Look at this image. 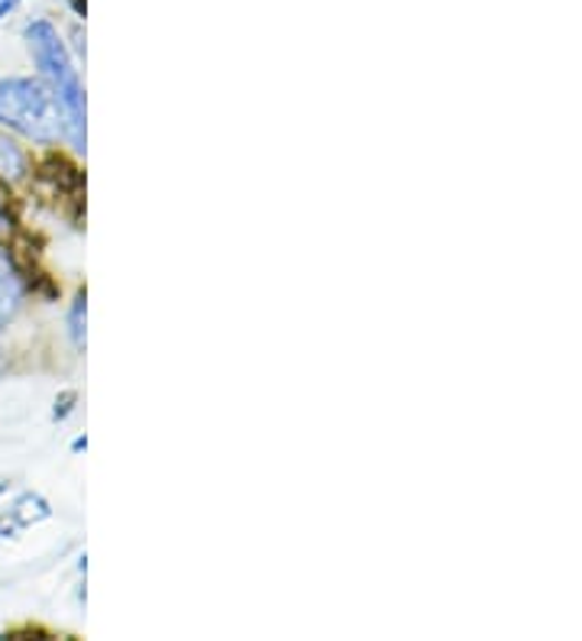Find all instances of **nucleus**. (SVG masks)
<instances>
[{"mask_svg":"<svg viewBox=\"0 0 582 641\" xmlns=\"http://www.w3.org/2000/svg\"><path fill=\"white\" fill-rule=\"evenodd\" d=\"M20 3H23V0H0V20H3V17H10Z\"/></svg>","mask_w":582,"mask_h":641,"instance_id":"obj_8","label":"nucleus"},{"mask_svg":"<svg viewBox=\"0 0 582 641\" xmlns=\"http://www.w3.org/2000/svg\"><path fill=\"white\" fill-rule=\"evenodd\" d=\"M26 46L30 55L36 62V68L43 72V82L53 88L55 101L62 107V117H65V133L68 140L75 143V150H85V127H88V105H85V85H81V75L68 55L65 40L58 36L50 20H33L26 26Z\"/></svg>","mask_w":582,"mask_h":641,"instance_id":"obj_1","label":"nucleus"},{"mask_svg":"<svg viewBox=\"0 0 582 641\" xmlns=\"http://www.w3.org/2000/svg\"><path fill=\"white\" fill-rule=\"evenodd\" d=\"M20 305H23V279L13 260L7 257V250L0 247V330L17 318Z\"/></svg>","mask_w":582,"mask_h":641,"instance_id":"obj_3","label":"nucleus"},{"mask_svg":"<svg viewBox=\"0 0 582 641\" xmlns=\"http://www.w3.org/2000/svg\"><path fill=\"white\" fill-rule=\"evenodd\" d=\"M72 450H75V454H81V450H88V437H75V444H72Z\"/></svg>","mask_w":582,"mask_h":641,"instance_id":"obj_9","label":"nucleus"},{"mask_svg":"<svg viewBox=\"0 0 582 641\" xmlns=\"http://www.w3.org/2000/svg\"><path fill=\"white\" fill-rule=\"evenodd\" d=\"M0 127L40 146H53L65 133V117L53 88L43 78L13 75V78H0Z\"/></svg>","mask_w":582,"mask_h":641,"instance_id":"obj_2","label":"nucleus"},{"mask_svg":"<svg viewBox=\"0 0 582 641\" xmlns=\"http://www.w3.org/2000/svg\"><path fill=\"white\" fill-rule=\"evenodd\" d=\"M75 402H78V392H75V389L62 392V395L55 399V409H53L55 422H65V419H68V415L75 412Z\"/></svg>","mask_w":582,"mask_h":641,"instance_id":"obj_7","label":"nucleus"},{"mask_svg":"<svg viewBox=\"0 0 582 641\" xmlns=\"http://www.w3.org/2000/svg\"><path fill=\"white\" fill-rule=\"evenodd\" d=\"M0 227H7V211H3V205H0Z\"/></svg>","mask_w":582,"mask_h":641,"instance_id":"obj_10","label":"nucleus"},{"mask_svg":"<svg viewBox=\"0 0 582 641\" xmlns=\"http://www.w3.org/2000/svg\"><path fill=\"white\" fill-rule=\"evenodd\" d=\"M7 519H10V529H30V525H40V522L53 519V506L40 492H23L7 509Z\"/></svg>","mask_w":582,"mask_h":641,"instance_id":"obj_4","label":"nucleus"},{"mask_svg":"<svg viewBox=\"0 0 582 641\" xmlns=\"http://www.w3.org/2000/svg\"><path fill=\"white\" fill-rule=\"evenodd\" d=\"M7 486H10V482H7V480H0V496H3V492H7Z\"/></svg>","mask_w":582,"mask_h":641,"instance_id":"obj_11","label":"nucleus"},{"mask_svg":"<svg viewBox=\"0 0 582 641\" xmlns=\"http://www.w3.org/2000/svg\"><path fill=\"white\" fill-rule=\"evenodd\" d=\"M68 334L75 340V347L81 350L85 347V337H88V295L78 292V298L72 302V312H68Z\"/></svg>","mask_w":582,"mask_h":641,"instance_id":"obj_6","label":"nucleus"},{"mask_svg":"<svg viewBox=\"0 0 582 641\" xmlns=\"http://www.w3.org/2000/svg\"><path fill=\"white\" fill-rule=\"evenodd\" d=\"M26 175V153L0 133V178H10V182H20Z\"/></svg>","mask_w":582,"mask_h":641,"instance_id":"obj_5","label":"nucleus"}]
</instances>
